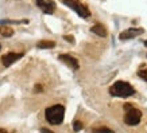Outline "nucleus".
<instances>
[{"label":"nucleus","instance_id":"obj_1","mask_svg":"<svg viewBox=\"0 0 147 133\" xmlns=\"http://www.w3.org/2000/svg\"><path fill=\"white\" fill-rule=\"evenodd\" d=\"M135 93V89L128 84V82H124V81H117L109 88V94L113 96V97H123L127 98L129 96H132Z\"/></svg>","mask_w":147,"mask_h":133},{"label":"nucleus","instance_id":"obj_2","mask_svg":"<svg viewBox=\"0 0 147 133\" xmlns=\"http://www.w3.org/2000/svg\"><path fill=\"white\" fill-rule=\"evenodd\" d=\"M65 117V108L62 105H53L46 109V120L51 125H59Z\"/></svg>","mask_w":147,"mask_h":133},{"label":"nucleus","instance_id":"obj_3","mask_svg":"<svg viewBox=\"0 0 147 133\" xmlns=\"http://www.w3.org/2000/svg\"><path fill=\"white\" fill-rule=\"evenodd\" d=\"M125 109V116H124V122L129 126H134V125H138L140 122V118H142V112L134 108L129 104H125L124 105Z\"/></svg>","mask_w":147,"mask_h":133},{"label":"nucleus","instance_id":"obj_4","mask_svg":"<svg viewBox=\"0 0 147 133\" xmlns=\"http://www.w3.org/2000/svg\"><path fill=\"white\" fill-rule=\"evenodd\" d=\"M65 5H67L69 8H71L73 11H76L77 15L78 16H81V18H89L90 16V11L89 8L86 7V5H84L81 1H78V0H63L62 1Z\"/></svg>","mask_w":147,"mask_h":133},{"label":"nucleus","instance_id":"obj_5","mask_svg":"<svg viewBox=\"0 0 147 133\" xmlns=\"http://www.w3.org/2000/svg\"><path fill=\"white\" fill-rule=\"evenodd\" d=\"M143 32H144V30H143V28H128V30H124V31L119 35V39H120V40L134 39V38H136V36L142 35Z\"/></svg>","mask_w":147,"mask_h":133},{"label":"nucleus","instance_id":"obj_6","mask_svg":"<svg viewBox=\"0 0 147 133\" xmlns=\"http://www.w3.org/2000/svg\"><path fill=\"white\" fill-rule=\"evenodd\" d=\"M36 5L46 15H51L54 12V9H55V4L53 3V0H36Z\"/></svg>","mask_w":147,"mask_h":133},{"label":"nucleus","instance_id":"obj_7","mask_svg":"<svg viewBox=\"0 0 147 133\" xmlns=\"http://www.w3.org/2000/svg\"><path fill=\"white\" fill-rule=\"evenodd\" d=\"M58 59H59L62 63H65L67 67L73 69V70H77V69L80 67L78 61H77L74 57H71V55H67V54H61V55L58 57Z\"/></svg>","mask_w":147,"mask_h":133},{"label":"nucleus","instance_id":"obj_8","mask_svg":"<svg viewBox=\"0 0 147 133\" xmlns=\"http://www.w3.org/2000/svg\"><path fill=\"white\" fill-rule=\"evenodd\" d=\"M22 57H23V54L9 53V54H7V55H4V57L1 58V62H3V65H4L5 67H9L12 63H15L16 61H19Z\"/></svg>","mask_w":147,"mask_h":133},{"label":"nucleus","instance_id":"obj_9","mask_svg":"<svg viewBox=\"0 0 147 133\" xmlns=\"http://www.w3.org/2000/svg\"><path fill=\"white\" fill-rule=\"evenodd\" d=\"M90 31L93 32V34H96V35L101 36V38H105V36L108 35V32H107V30H105V27L102 26V24H100V23L94 24V26L90 28Z\"/></svg>","mask_w":147,"mask_h":133},{"label":"nucleus","instance_id":"obj_10","mask_svg":"<svg viewBox=\"0 0 147 133\" xmlns=\"http://www.w3.org/2000/svg\"><path fill=\"white\" fill-rule=\"evenodd\" d=\"M13 35V30L8 26H0V39L11 38Z\"/></svg>","mask_w":147,"mask_h":133},{"label":"nucleus","instance_id":"obj_11","mask_svg":"<svg viewBox=\"0 0 147 133\" xmlns=\"http://www.w3.org/2000/svg\"><path fill=\"white\" fill-rule=\"evenodd\" d=\"M38 49H53V47H55V42H53V40H40V42H38Z\"/></svg>","mask_w":147,"mask_h":133},{"label":"nucleus","instance_id":"obj_12","mask_svg":"<svg viewBox=\"0 0 147 133\" xmlns=\"http://www.w3.org/2000/svg\"><path fill=\"white\" fill-rule=\"evenodd\" d=\"M138 77L139 78H142L143 81H147V67L146 66H142L140 69H139Z\"/></svg>","mask_w":147,"mask_h":133},{"label":"nucleus","instance_id":"obj_13","mask_svg":"<svg viewBox=\"0 0 147 133\" xmlns=\"http://www.w3.org/2000/svg\"><path fill=\"white\" fill-rule=\"evenodd\" d=\"M82 128H84V125H82V122H81V121L76 120L74 122H73V129H74V132H80Z\"/></svg>","mask_w":147,"mask_h":133},{"label":"nucleus","instance_id":"obj_14","mask_svg":"<svg viewBox=\"0 0 147 133\" xmlns=\"http://www.w3.org/2000/svg\"><path fill=\"white\" fill-rule=\"evenodd\" d=\"M93 133H115L109 128H96L93 129Z\"/></svg>","mask_w":147,"mask_h":133},{"label":"nucleus","instance_id":"obj_15","mask_svg":"<svg viewBox=\"0 0 147 133\" xmlns=\"http://www.w3.org/2000/svg\"><path fill=\"white\" fill-rule=\"evenodd\" d=\"M63 39L67 40V42H70V43H74V38L71 35H63Z\"/></svg>","mask_w":147,"mask_h":133},{"label":"nucleus","instance_id":"obj_16","mask_svg":"<svg viewBox=\"0 0 147 133\" xmlns=\"http://www.w3.org/2000/svg\"><path fill=\"white\" fill-rule=\"evenodd\" d=\"M42 133H53L51 130H49V129H46V128H42V130H40Z\"/></svg>","mask_w":147,"mask_h":133},{"label":"nucleus","instance_id":"obj_17","mask_svg":"<svg viewBox=\"0 0 147 133\" xmlns=\"http://www.w3.org/2000/svg\"><path fill=\"white\" fill-rule=\"evenodd\" d=\"M35 92H42V86L40 85H36L35 86Z\"/></svg>","mask_w":147,"mask_h":133},{"label":"nucleus","instance_id":"obj_18","mask_svg":"<svg viewBox=\"0 0 147 133\" xmlns=\"http://www.w3.org/2000/svg\"><path fill=\"white\" fill-rule=\"evenodd\" d=\"M0 133H8V132H7L5 129H0Z\"/></svg>","mask_w":147,"mask_h":133},{"label":"nucleus","instance_id":"obj_19","mask_svg":"<svg viewBox=\"0 0 147 133\" xmlns=\"http://www.w3.org/2000/svg\"><path fill=\"white\" fill-rule=\"evenodd\" d=\"M144 46H146V47H147V40H146V42H144Z\"/></svg>","mask_w":147,"mask_h":133},{"label":"nucleus","instance_id":"obj_20","mask_svg":"<svg viewBox=\"0 0 147 133\" xmlns=\"http://www.w3.org/2000/svg\"><path fill=\"white\" fill-rule=\"evenodd\" d=\"M0 50H1V46H0Z\"/></svg>","mask_w":147,"mask_h":133}]
</instances>
